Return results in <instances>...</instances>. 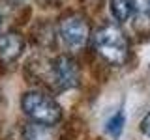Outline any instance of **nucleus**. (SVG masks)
Listing matches in <instances>:
<instances>
[{"mask_svg":"<svg viewBox=\"0 0 150 140\" xmlns=\"http://www.w3.org/2000/svg\"><path fill=\"white\" fill-rule=\"evenodd\" d=\"M94 49L96 52L111 65H122L128 60L129 43L126 34L118 26H101L94 36Z\"/></svg>","mask_w":150,"mask_h":140,"instance_id":"1","label":"nucleus"},{"mask_svg":"<svg viewBox=\"0 0 150 140\" xmlns=\"http://www.w3.org/2000/svg\"><path fill=\"white\" fill-rule=\"evenodd\" d=\"M21 108L34 123L54 127L62 120V106L43 92H26L21 97Z\"/></svg>","mask_w":150,"mask_h":140,"instance_id":"2","label":"nucleus"},{"mask_svg":"<svg viewBox=\"0 0 150 140\" xmlns=\"http://www.w3.org/2000/svg\"><path fill=\"white\" fill-rule=\"evenodd\" d=\"M58 36L62 43L69 50H79L86 45L88 37H90V26H88L86 19L81 15H69L60 21L58 26Z\"/></svg>","mask_w":150,"mask_h":140,"instance_id":"3","label":"nucleus"},{"mask_svg":"<svg viewBox=\"0 0 150 140\" xmlns=\"http://www.w3.org/2000/svg\"><path fill=\"white\" fill-rule=\"evenodd\" d=\"M51 77H53V82L56 86V90H71V88L79 86V80H81V71H79L77 62L71 58V56L60 54L53 60V65H51Z\"/></svg>","mask_w":150,"mask_h":140,"instance_id":"4","label":"nucleus"},{"mask_svg":"<svg viewBox=\"0 0 150 140\" xmlns=\"http://www.w3.org/2000/svg\"><path fill=\"white\" fill-rule=\"evenodd\" d=\"M25 50V37L19 32H8L0 36V62L13 64Z\"/></svg>","mask_w":150,"mask_h":140,"instance_id":"5","label":"nucleus"},{"mask_svg":"<svg viewBox=\"0 0 150 140\" xmlns=\"http://www.w3.org/2000/svg\"><path fill=\"white\" fill-rule=\"evenodd\" d=\"M23 140H58V133L53 125H41L32 121L23 129Z\"/></svg>","mask_w":150,"mask_h":140,"instance_id":"6","label":"nucleus"},{"mask_svg":"<svg viewBox=\"0 0 150 140\" xmlns=\"http://www.w3.org/2000/svg\"><path fill=\"white\" fill-rule=\"evenodd\" d=\"M109 8H111V15L118 22H126L133 15V4H131V0H111Z\"/></svg>","mask_w":150,"mask_h":140,"instance_id":"7","label":"nucleus"},{"mask_svg":"<svg viewBox=\"0 0 150 140\" xmlns=\"http://www.w3.org/2000/svg\"><path fill=\"white\" fill-rule=\"evenodd\" d=\"M122 129H124V114H122V112H116V114H112L109 118V121L105 123V131L112 138H118L122 134Z\"/></svg>","mask_w":150,"mask_h":140,"instance_id":"8","label":"nucleus"},{"mask_svg":"<svg viewBox=\"0 0 150 140\" xmlns=\"http://www.w3.org/2000/svg\"><path fill=\"white\" fill-rule=\"evenodd\" d=\"M133 4V15L139 19H150V0H131Z\"/></svg>","mask_w":150,"mask_h":140,"instance_id":"9","label":"nucleus"},{"mask_svg":"<svg viewBox=\"0 0 150 140\" xmlns=\"http://www.w3.org/2000/svg\"><path fill=\"white\" fill-rule=\"evenodd\" d=\"M141 133H143L146 138H150V112H146L144 118L141 120Z\"/></svg>","mask_w":150,"mask_h":140,"instance_id":"10","label":"nucleus"},{"mask_svg":"<svg viewBox=\"0 0 150 140\" xmlns=\"http://www.w3.org/2000/svg\"><path fill=\"white\" fill-rule=\"evenodd\" d=\"M0 32H2V15H0Z\"/></svg>","mask_w":150,"mask_h":140,"instance_id":"11","label":"nucleus"}]
</instances>
